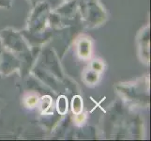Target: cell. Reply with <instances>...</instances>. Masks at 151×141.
Returning a JSON list of instances; mask_svg holds the SVG:
<instances>
[{"instance_id":"obj_1","label":"cell","mask_w":151,"mask_h":141,"mask_svg":"<svg viewBox=\"0 0 151 141\" xmlns=\"http://www.w3.org/2000/svg\"><path fill=\"white\" fill-rule=\"evenodd\" d=\"M83 15L88 21V23H93L95 25L101 23L105 18V13L101 7L98 6L95 0H90L87 2L83 9Z\"/></svg>"},{"instance_id":"obj_2","label":"cell","mask_w":151,"mask_h":141,"mask_svg":"<svg viewBox=\"0 0 151 141\" xmlns=\"http://www.w3.org/2000/svg\"><path fill=\"white\" fill-rule=\"evenodd\" d=\"M90 43L88 40H81L79 46H78V53L83 57V59H86L90 55Z\"/></svg>"},{"instance_id":"obj_3","label":"cell","mask_w":151,"mask_h":141,"mask_svg":"<svg viewBox=\"0 0 151 141\" xmlns=\"http://www.w3.org/2000/svg\"><path fill=\"white\" fill-rule=\"evenodd\" d=\"M56 109H57V112L61 115H64L68 111V101L65 96L62 95L57 99Z\"/></svg>"},{"instance_id":"obj_4","label":"cell","mask_w":151,"mask_h":141,"mask_svg":"<svg viewBox=\"0 0 151 141\" xmlns=\"http://www.w3.org/2000/svg\"><path fill=\"white\" fill-rule=\"evenodd\" d=\"M71 107H72V112L75 113L76 115L82 112L83 109V101L82 98L80 96H74L72 99V103H71Z\"/></svg>"},{"instance_id":"obj_5","label":"cell","mask_w":151,"mask_h":141,"mask_svg":"<svg viewBox=\"0 0 151 141\" xmlns=\"http://www.w3.org/2000/svg\"><path fill=\"white\" fill-rule=\"evenodd\" d=\"M91 69L94 72H101L102 70V64L101 63L100 61H94L92 63Z\"/></svg>"},{"instance_id":"obj_6","label":"cell","mask_w":151,"mask_h":141,"mask_svg":"<svg viewBox=\"0 0 151 141\" xmlns=\"http://www.w3.org/2000/svg\"><path fill=\"white\" fill-rule=\"evenodd\" d=\"M30 1L32 3H34V5H37L40 2H42V0H30Z\"/></svg>"}]
</instances>
